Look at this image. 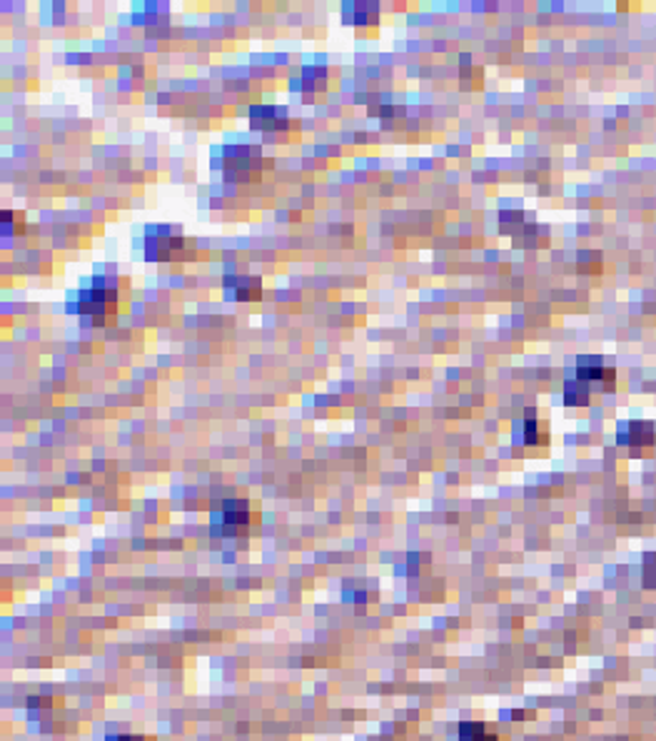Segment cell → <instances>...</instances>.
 Segmentation results:
<instances>
[{
    "label": "cell",
    "instance_id": "cell-5",
    "mask_svg": "<svg viewBox=\"0 0 656 741\" xmlns=\"http://www.w3.org/2000/svg\"><path fill=\"white\" fill-rule=\"evenodd\" d=\"M564 402L571 405V407L587 405V402H589V384L582 382V380H569V382L564 384Z\"/></svg>",
    "mask_w": 656,
    "mask_h": 741
},
{
    "label": "cell",
    "instance_id": "cell-6",
    "mask_svg": "<svg viewBox=\"0 0 656 741\" xmlns=\"http://www.w3.org/2000/svg\"><path fill=\"white\" fill-rule=\"evenodd\" d=\"M459 741H499V739L486 731L484 724L464 722L462 726H459Z\"/></svg>",
    "mask_w": 656,
    "mask_h": 741
},
{
    "label": "cell",
    "instance_id": "cell-7",
    "mask_svg": "<svg viewBox=\"0 0 656 741\" xmlns=\"http://www.w3.org/2000/svg\"><path fill=\"white\" fill-rule=\"evenodd\" d=\"M536 439H539L536 437V422L534 419H527V422H524V442L536 444Z\"/></svg>",
    "mask_w": 656,
    "mask_h": 741
},
{
    "label": "cell",
    "instance_id": "cell-2",
    "mask_svg": "<svg viewBox=\"0 0 656 741\" xmlns=\"http://www.w3.org/2000/svg\"><path fill=\"white\" fill-rule=\"evenodd\" d=\"M616 439L621 444H634V447L654 444V425L651 422H621L616 430Z\"/></svg>",
    "mask_w": 656,
    "mask_h": 741
},
{
    "label": "cell",
    "instance_id": "cell-3",
    "mask_svg": "<svg viewBox=\"0 0 656 741\" xmlns=\"http://www.w3.org/2000/svg\"><path fill=\"white\" fill-rule=\"evenodd\" d=\"M225 290L230 298L240 300V302L260 298V282H257L255 277H227Z\"/></svg>",
    "mask_w": 656,
    "mask_h": 741
},
{
    "label": "cell",
    "instance_id": "cell-1",
    "mask_svg": "<svg viewBox=\"0 0 656 741\" xmlns=\"http://www.w3.org/2000/svg\"><path fill=\"white\" fill-rule=\"evenodd\" d=\"M113 304H115V290L113 287L90 285L88 290H80L78 295H73L67 310L80 312V315H105L108 310H113Z\"/></svg>",
    "mask_w": 656,
    "mask_h": 741
},
{
    "label": "cell",
    "instance_id": "cell-4",
    "mask_svg": "<svg viewBox=\"0 0 656 741\" xmlns=\"http://www.w3.org/2000/svg\"><path fill=\"white\" fill-rule=\"evenodd\" d=\"M604 375H607V367H604L602 357L577 359V380H582V382H596V380H604Z\"/></svg>",
    "mask_w": 656,
    "mask_h": 741
},
{
    "label": "cell",
    "instance_id": "cell-8",
    "mask_svg": "<svg viewBox=\"0 0 656 741\" xmlns=\"http://www.w3.org/2000/svg\"><path fill=\"white\" fill-rule=\"evenodd\" d=\"M108 741H145V739H142V736H130V734H125V736H108Z\"/></svg>",
    "mask_w": 656,
    "mask_h": 741
}]
</instances>
